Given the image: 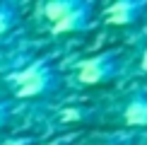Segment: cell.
Masks as SVG:
<instances>
[{
	"label": "cell",
	"instance_id": "cell-1",
	"mask_svg": "<svg viewBox=\"0 0 147 145\" xmlns=\"http://www.w3.org/2000/svg\"><path fill=\"white\" fill-rule=\"evenodd\" d=\"M60 82H63V75L58 65H53L46 58H36L7 75V85L12 87L17 99H34V97L56 92Z\"/></svg>",
	"mask_w": 147,
	"mask_h": 145
},
{
	"label": "cell",
	"instance_id": "cell-2",
	"mask_svg": "<svg viewBox=\"0 0 147 145\" xmlns=\"http://www.w3.org/2000/svg\"><path fill=\"white\" fill-rule=\"evenodd\" d=\"M41 12L53 34L87 32L94 22V3L89 0H51L41 5Z\"/></svg>",
	"mask_w": 147,
	"mask_h": 145
},
{
	"label": "cell",
	"instance_id": "cell-3",
	"mask_svg": "<svg viewBox=\"0 0 147 145\" xmlns=\"http://www.w3.org/2000/svg\"><path fill=\"white\" fill-rule=\"evenodd\" d=\"M123 70V58H121V51H101L94 53V56L84 58L82 63L77 65L75 77L80 85H101V82H111L121 75Z\"/></svg>",
	"mask_w": 147,
	"mask_h": 145
},
{
	"label": "cell",
	"instance_id": "cell-4",
	"mask_svg": "<svg viewBox=\"0 0 147 145\" xmlns=\"http://www.w3.org/2000/svg\"><path fill=\"white\" fill-rule=\"evenodd\" d=\"M147 15V0H118L104 10V22L113 27L135 24Z\"/></svg>",
	"mask_w": 147,
	"mask_h": 145
},
{
	"label": "cell",
	"instance_id": "cell-5",
	"mask_svg": "<svg viewBox=\"0 0 147 145\" xmlns=\"http://www.w3.org/2000/svg\"><path fill=\"white\" fill-rule=\"evenodd\" d=\"M121 119H123L125 126L145 128V126H147V92H140V94L133 97V99L123 106Z\"/></svg>",
	"mask_w": 147,
	"mask_h": 145
},
{
	"label": "cell",
	"instance_id": "cell-6",
	"mask_svg": "<svg viewBox=\"0 0 147 145\" xmlns=\"http://www.w3.org/2000/svg\"><path fill=\"white\" fill-rule=\"evenodd\" d=\"M22 20V10L17 3H12V0H0V36H5L7 32L20 24Z\"/></svg>",
	"mask_w": 147,
	"mask_h": 145
},
{
	"label": "cell",
	"instance_id": "cell-7",
	"mask_svg": "<svg viewBox=\"0 0 147 145\" xmlns=\"http://www.w3.org/2000/svg\"><path fill=\"white\" fill-rule=\"evenodd\" d=\"M12 109H15V102H12V97H10V99H0V128H3V126L10 121Z\"/></svg>",
	"mask_w": 147,
	"mask_h": 145
},
{
	"label": "cell",
	"instance_id": "cell-8",
	"mask_svg": "<svg viewBox=\"0 0 147 145\" xmlns=\"http://www.w3.org/2000/svg\"><path fill=\"white\" fill-rule=\"evenodd\" d=\"M3 145H39L34 136H15V138H7Z\"/></svg>",
	"mask_w": 147,
	"mask_h": 145
},
{
	"label": "cell",
	"instance_id": "cell-9",
	"mask_svg": "<svg viewBox=\"0 0 147 145\" xmlns=\"http://www.w3.org/2000/svg\"><path fill=\"white\" fill-rule=\"evenodd\" d=\"M140 68L147 72V46L142 48V53H140Z\"/></svg>",
	"mask_w": 147,
	"mask_h": 145
},
{
	"label": "cell",
	"instance_id": "cell-10",
	"mask_svg": "<svg viewBox=\"0 0 147 145\" xmlns=\"http://www.w3.org/2000/svg\"><path fill=\"white\" fill-rule=\"evenodd\" d=\"M48 145H70L68 140H53V143H48Z\"/></svg>",
	"mask_w": 147,
	"mask_h": 145
},
{
	"label": "cell",
	"instance_id": "cell-11",
	"mask_svg": "<svg viewBox=\"0 0 147 145\" xmlns=\"http://www.w3.org/2000/svg\"><path fill=\"white\" fill-rule=\"evenodd\" d=\"M106 145H128V143H106Z\"/></svg>",
	"mask_w": 147,
	"mask_h": 145
}]
</instances>
